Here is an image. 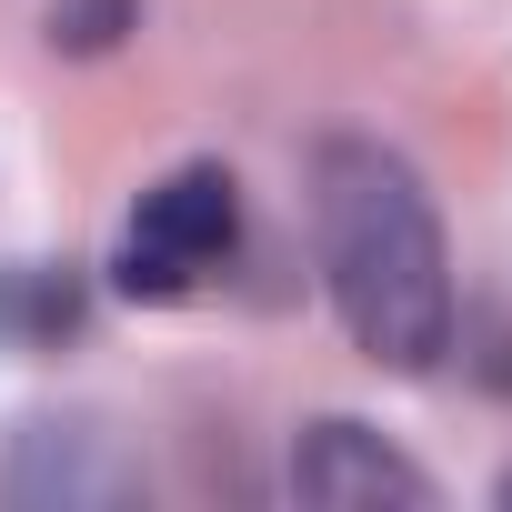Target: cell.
I'll list each match as a JSON object with an SVG mask.
<instances>
[{"mask_svg":"<svg viewBox=\"0 0 512 512\" xmlns=\"http://www.w3.org/2000/svg\"><path fill=\"white\" fill-rule=\"evenodd\" d=\"M131 21H141V0H61V11H51V41H61V51H111Z\"/></svg>","mask_w":512,"mask_h":512,"instance_id":"277c9868","label":"cell"},{"mask_svg":"<svg viewBox=\"0 0 512 512\" xmlns=\"http://www.w3.org/2000/svg\"><path fill=\"white\" fill-rule=\"evenodd\" d=\"M502 502H512V472H502Z\"/></svg>","mask_w":512,"mask_h":512,"instance_id":"5b68a950","label":"cell"},{"mask_svg":"<svg viewBox=\"0 0 512 512\" xmlns=\"http://www.w3.org/2000/svg\"><path fill=\"white\" fill-rule=\"evenodd\" d=\"M231 241H241V181L191 161L161 191H141V211L121 231V292L131 302H181L201 272H221Z\"/></svg>","mask_w":512,"mask_h":512,"instance_id":"7a4b0ae2","label":"cell"},{"mask_svg":"<svg viewBox=\"0 0 512 512\" xmlns=\"http://www.w3.org/2000/svg\"><path fill=\"white\" fill-rule=\"evenodd\" d=\"M312 241H322L342 332L392 372H432L452 342V262H442V221H432L422 181L372 141H322Z\"/></svg>","mask_w":512,"mask_h":512,"instance_id":"6da1fadb","label":"cell"},{"mask_svg":"<svg viewBox=\"0 0 512 512\" xmlns=\"http://www.w3.org/2000/svg\"><path fill=\"white\" fill-rule=\"evenodd\" d=\"M292 492L322 502V512H372V502H432V472L402 462L382 432L362 422H312L292 442Z\"/></svg>","mask_w":512,"mask_h":512,"instance_id":"3957f363","label":"cell"}]
</instances>
